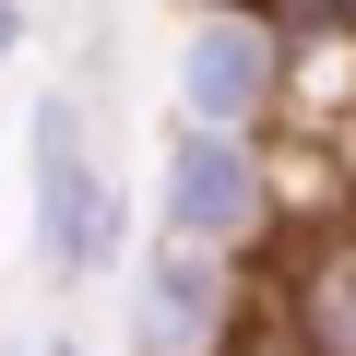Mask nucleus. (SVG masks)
Segmentation results:
<instances>
[{
  "label": "nucleus",
  "mask_w": 356,
  "mask_h": 356,
  "mask_svg": "<svg viewBox=\"0 0 356 356\" xmlns=\"http://www.w3.org/2000/svg\"><path fill=\"white\" fill-rule=\"evenodd\" d=\"M24 238H36V273L48 285H95V273H119L131 261V191H119V166H107V143H95V107L72 95V83H48L36 107H24Z\"/></svg>",
  "instance_id": "f257e3e1"
},
{
  "label": "nucleus",
  "mask_w": 356,
  "mask_h": 356,
  "mask_svg": "<svg viewBox=\"0 0 356 356\" xmlns=\"http://www.w3.org/2000/svg\"><path fill=\"white\" fill-rule=\"evenodd\" d=\"M285 226V166L261 131H191V119H166L154 143V238H191V250H273Z\"/></svg>",
  "instance_id": "f03ea898"
},
{
  "label": "nucleus",
  "mask_w": 356,
  "mask_h": 356,
  "mask_svg": "<svg viewBox=\"0 0 356 356\" xmlns=\"http://www.w3.org/2000/svg\"><path fill=\"white\" fill-rule=\"evenodd\" d=\"M166 119L191 131H285V24L273 0H178L166 36Z\"/></svg>",
  "instance_id": "7ed1b4c3"
},
{
  "label": "nucleus",
  "mask_w": 356,
  "mask_h": 356,
  "mask_svg": "<svg viewBox=\"0 0 356 356\" xmlns=\"http://www.w3.org/2000/svg\"><path fill=\"white\" fill-rule=\"evenodd\" d=\"M131 285V356H238L250 344V261L191 250V238H143L119 261Z\"/></svg>",
  "instance_id": "20e7f679"
},
{
  "label": "nucleus",
  "mask_w": 356,
  "mask_h": 356,
  "mask_svg": "<svg viewBox=\"0 0 356 356\" xmlns=\"http://www.w3.org/2000/svg\"><path fill=\"white\" fill-rule=\"evenodd\" d=\"M285 332L297 356H356V226L309 238L297 273H285Z\"/></svg>",
  "instance_id": "39448f33"
},
{
  "label": "nucleus",
  "mask_w": 356,
  "mask_h": 356,
  "mask_svg": "<svg viewBox=\"0 0 356 356\" xmlns=\"http://www.w3.org/2000/svg\"><path fill=\"white\" fill-rule=\"evenodd\" d=\"M24 48H36V0H0V72H13Z\"/></svg>",
  "instance_id": "423d86ee"
},
{
  "label": "nucleus",
  "mask_w": 356,
  "mask_h": 356,
  "mask_svg": "<svg viewBox=\"0 0 356 356\" xmlns=\"http://www.w3.org/2000/svg\"><path fill=\"white\" fill-rule=\"evenodd\" d=\"M36 356H95V344L83 332H36Z\"/></svg>",
  "instance_id": "0eeeda50"
},
{
  "label": "nucleus",
  "mask_w": 356,
  "mask_h": 356,
  "mask_svg": "<svg viewBox=\"0 0 356 356\" xmlns=\"http://www.w3.org/2000/svg\"><path fill=\"white\" fill-rule=\"evenodd\" d=\"M0 356H36V344H0Z\"/></svg>",
  "instance_id": "6e6552de"
}]
</instances>
